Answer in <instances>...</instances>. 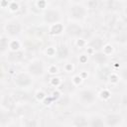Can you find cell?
<instances>
[{
    "label": "cell",
    "instance_id": "obj_16",
    "mask_svg": "<svg viewBox=\"0 0 127 127\" xmlns=\"http://www.w3.org/2000/svg\"><path fill=\"white\" fill-rule=\"evenodd\" d=\"M0 48H1V52H2V53L6 50V48H8V42H7L6 38H4V37L1 38V41H0Z\"/></svg>",
    "mask_w": 127,
    "mask_h": 127
},
{
    "label": "cell",
    "instance_id": "obj_4",
    "mask_svg": "<svg viewBox=\"0 0 127 127\" xmlns=\"http://www.w3.org/2000/svg\"><path fill=\"white\" fill-rule=\"evenodd\" d=\"M5 31L7 32L8 35L10 36H16L20 33L21 31V26L19 23L17 22H12V23H8L5 26Z\"/></svg>",
    "mask_w": 127,
    "mask_h": 127
},
{
    "label": "cell",
    "instance_id": "obj_8",
    "mask_svg": "<svg viewBox=\"0 0 127 127\" xmlns=\"http://www.w3.org/2000/svg\"><path fill=\"white\" fill-rule=\"evenodd\" d=\"M121 122V116L117 114H109L106 116V123L108 126L113 127Z\"/></svg>",
    "mask_w": 127,
    "mask_h": 127
},
{
    "label": "cell",
    "instance_id": "obj_9",
    "mask_svg": "<svg viewBox=\"0 0 127 127\" xmlns=\"http://www.w3.org/2000/svg\"><path fill=\"white\" fill-rule=\"evenodd\" d=\"M73 125L75 127H87L88 126V122L86 120V118L84 116H76L73 119Z\"/></svg>",
    "mask_w": 127,
    "mask_h": 127
},
{
    "label": "cell",
    "instance_id": "obj_10",
    "mask_svg": "<svg viewBox=\"0 0 127 127\" xmlns=\"http://www.w3.org/2000/svg\"><path fill=\"white\" fill-rule=\"evenodd\" d=\"M102 45H103V41L100 38H94L89 43V46L94 50H100L102 48Z\"/></svg>",
    "mask_w": 127,
    "mask_h": 127
},
{
    "label": "cell",
    "instance_id": "obj_11",
    "mask_svg": "<svg viewBox=\"0 0 127 127\" xmlns=\"http://www.w3.org/2000/svg\"><path fill=\"white\" fill-rule=\"evenodd\" d=\"M94 61L97 63V64H105L106 61H107V57L103 54V53H97L94 55Z\"/></svg>",
    "mask_w": 127,
    "mask_h": 127
},
{
    "label": "cell",
    "instance_id": "obj_1",
    "mask_svg": "<svg viewBox=\"0 0 127 127\" xmlns=\"http://www.w3.org/2000/svg\"><path fill=\"white\" fill-rule=\"evenodd\" d=\"M28 69L30 73H32L33 75H41L44 72L43 63L41 61H34L29 64Z\"/></svg>",
    "mask_w": 127,
    "mask_h": 127
},
{
    "label": "cell",
    "instance_id": "obj_5",
    "mask_svg": "<svg viewBox=\"0 0 127 127\" xmlns=\"http://www.w3.org/2000/svg\"><path fill=\"white\" fill-rule=\"evenodd\" d=\"M15 83L20 86H26L31 83V78L26 73H20L15 76Z\"/></svg>",
    "mask_w": 127,
    "mask_h": 127
},
{
    "label": "cell",
    "instance_id": "obj_15",
    "mask_svg": "<svg viewBox=\"0 0 127 127\" xmlns=\"http://www.w3.org/2000/svg\"><path fill=\"white\" fill-rule=\"evenodd\" d=\"M2 103H3V105L6 106L7 108H10L11 106H13V101H12V99H11L10 97H8V96H5V97L3 98Z\"/></svg>",
    "mask_w": 127,
    "mask_h": 127
},
{
    "label": "cell",
    "instance_id": "obj_13",
    "mask_svg": "<svg viewBox=\"0 0 127 127\" xmlns=\"http://www.w3.org/2000/svg\"><path fill=\"white\" fill-rule=\"evenodd\" d=\"M23 58V53L22 52H13L9 55V59L12 62H19Z\"/></svg>",
    "mask_w": 127,
    "mask_h": 127
},
{
    "label": "cell",
    "instance_id": "obj_3",
    "mask_svg": "<svg viewBox=\"0 0 127 127\" xmlns=\"http://www.w3.org/2000/svg\"><path fill=\"white\" fill-rule=\"evenodd\" d=\"M60 13L56 10H48L44 15V19L47 23H56L60 20Z\"/></svg>",
    "mask_w": 127,
    "mask_h": 127
},
{
    "label": "cell",
    "instance_id": "obj_18",
    "mask_svg": "<svg viewBox=\"0 0 127 127\" xmlns=\"http://www.w3.org/2000/svg\"><path fill=\"white\" fill-rule=\"evenodd\" d=\"M121 76L123 77V79L127 80V68L122 69V71H121Z\"/></svg>",
    "mask_w": 127,
    "mask_h": 127
},
{
    "label": "cell",
    "instance_id": "obj_7",
    "mask_svg": "<svg viewBox=\"0 0 127 127\" xmlns=\"http://www.w3.org/2000/svg\"><path fill=\"white\" fill-rule=\"evenodd\" d=\"M80 100L84 103H91L94 100V94L90 90H82L79 94Z\"/></svg>",
    "mask_w": 127,
    "mask_h": 127
},
{
    "label": "cell",
    "instance_id": "obj_17",
    "mask_svg": "<svg viewBox=\"0 0 127 127\" xmlns=\"http://www.w3.org/2000/svg\"><path fill=\"white\" fill-rule=\"evenodd\" d=\"M25 127H37L36 121H35V120H30V121H27V122H26V126H25Z\"/></svg>",
    "mask_w": 127,
    "mask_h": 127
},
{
    "label": "cell",
    "instance_id": "obj_12",
    "mask_svg": "<svg viewBox=\"0 0 127 127\" xmlns=\"http://www.w3.org/2000/svg\"><path fill=\"white\" fill-rule=\"evenodd\" d=\"M90 127H104V123L101 118L93 117L90 121Z\"/></svg>",
    "mask_w": 127,
    "mask_h": 127
},
{
    "label": "cell",
    "instance_id": "obj_2",
    "mask_svg": "<svg viewBox=\"0 0 127 127\" xmlns=\"http://www.w3.org/2000/svg\"><path fill=\"white\" fill-rule=\"evenodd\" d=\"M70 15L73 19H77V20H80V19H83L84 18V15H85V10L84 8L81 6V5H73L71 8H70Z\"/></svg>",
    "mask_w": 127,
    "mask_h": 127
},
{
    "label": "cell",
    "instance_id": "obj_6",
    "mask_svg": "<svg viewBox=\"0 0 127 127\" xmlns=\"http://www.w3.org/2000/svg\"><path fill=\"white\" fill-rule=\"evenodd\" d=\"M82 33V29L78 26V25H75V24H71V25H68L67 28H66V34L68 36H71V37H78L80 36Z\"/></svg>",
    "mask_w": 127,
    "mask_h": 127
},
{
    "label": "cell",
    "instance_id": "obj_19",
    "mask_svg": "<svg viewBox=\"0 0 127 127\" xmlns=\"http://www.w3.org/2000/svg\"><path fill=\"white\" fill-rule=\"evenodd\" d=\"M88 5L90 6V8H95L96 5H97V2L96 1H89L88 2Z\"/></svg>",
    "mask_w": 127,
    "mask_h": 127
},
{
    "label": "cell",
    "instance_id": "obj_14",
    "mask_svg": "<svg viewBox=\"0 0 127 127\" xmlns=\"http://www.w3.org/2000/svg\"><path fill=\"white\" fill-rule=\"evenodd\" d=\"M58 55H59L61 58H66L67 55H68V51H67V49H66L64 46H62V47H60L59 50H58Z\"/></svg>",
    "mask_w": 127,
    "mask_h": 127
}]
</instances>
